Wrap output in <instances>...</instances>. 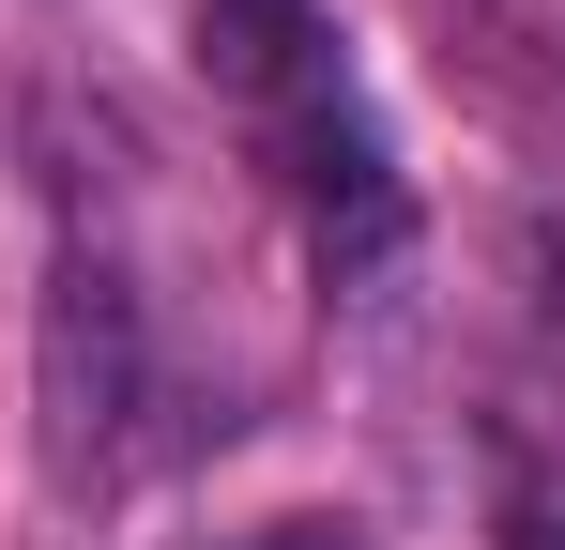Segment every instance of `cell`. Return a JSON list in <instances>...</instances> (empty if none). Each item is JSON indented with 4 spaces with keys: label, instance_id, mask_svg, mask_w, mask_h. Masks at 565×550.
Instances as JSON below:
<instances>
[{
    "label": "cell",
    "instance_id": "cell-4",
    "mask_svg": "<svg viewBox=\"0 0 565 550\" xmlns=\"http://www.w3.org/2000/svg\"><path fill=\"white\" fill-rule=\"evenodd\" d=\"M276 550H352V536H337V520H290V536H276Z\"/></svg>",
    "mask_w": 565,
    "mask_h": 550
},
{
    "label": "cell",
    "instance_id": "cell-1",
    "mask_svg": "<svg viewBox=\"0 0 565 550\" xmlns=\"http://www.w3.org/2000/svg\"><path fill=\"white\" fill-rule=\"evenodd\" d=\"M31 413H46V474L62 489H122L153 458L169 413V367H153V306L107 245H62L46 275V321H31Z\"/></svg>",
    "mask_w": 565,
    "mask_h": 550
},
{
    "label": "cell",
    "instance_id": "cell-3",
    "mask_svg": "<svg viewBox=\"0 0 565 550\" xmlns=\"http://www.w3.org/2000/svg\"><path fill=\"white\" fill-rule=\"evenodd\" d=\"M504 550H565V505H520V520H504Z\"/></svg>",
    "mask_w": 565,
    "mask_h": 550
},
{
    "label": "cell",
    "instance_id": "cell-2",
    "mask_svg": "<svg viewBox=\"0 0 565 550\" xmlns=\"http://www.w3.org/2000/svg\"><path fill=\"white\" fill-rule=\"evenodd\" d=\"M199 62H214V92H245V107H290V92L321 77V15L306 0H199Z\"/></svg>",
    "mask_w": 565,
    "mask_h": 550
}]
</instances>
